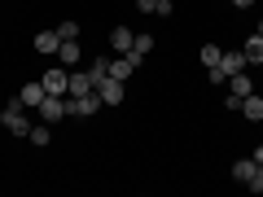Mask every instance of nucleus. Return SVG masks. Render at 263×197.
<instances>
[{
	"mask_svg": "<svg viewBox=\"0 0 263 197\" xmlns=\"http://www.w3.org/2000/svg\"><path fill=\"white\" fill-rule=\"evenodd\" d=\"M154 44H158V40H154V35H145V31H141L136 40H132V48H136L141 57H149V53H154Z\"/></svg>",
	"mask_w": 263,
	"mask_h": 197,
	"instance_id": "a211bd4d",
	"label": "nucleus"
},
{
	"mask_svg": "<svg viewBox=\"0 0 263 197\" xmlns=\"http://www.w3.org/2000/svg\"><path fill=\"white\" fill-rule=\"evenodd\" d=\"M241 53H246V66H263V35H259V31L241 44Z\"/></svg>",
	"mask_w": 263,
	"mask_h": 197,
	"instance_id": "f8f14e48",
	"label": "nucleus"
},
{
	"mask_svg": "<svg viewBox=\"0 0 263 197\" xmlns=\"http://www.w3.org/2000/svg\"><path fill=\"white\" fill-rule=\"evenodd\" d=\"M57 35H62V40H79V22H75V18H66L62 27H57Z\"/></svg>",
	"mask_w": 263,
	"mask_h": 197,
	"instance_id": "aec40b11",
	"label": "nucleus"
},
{
	"mask_svg": "<svg viewBox=\"0 0 263 197\" xmlns=\"http://www.w3.org/2000/svg\"><path fill=\"white\" fill-rule=\"evenodd\" d=\"M27 141L35 145V149H48V141H53V123H44V119H40L35 127H31V136H27Z\"/></svg>",
	"mask_w": 263,
	"mask_h": 197,
	"instance_id": "4468645a",
	"label": "nucleus"
},
{
	"mask_svg": "<svg viewBox=\"0 0 263 197\" xmlns=\"http://www.w3.org/2000/svg\"><path fill=\"white\" fill-rule=\"evenodd\" d=\"M132 27H114L110 31V53H132Z\"/></svg>",
	"mask_w": 263,
	"mask_h": 197,
	"instance_id": "ddd939ff",
	"label": "nucleus"
},
{
	"mask_svg": "<svg viewBox=\"0 0 263 197\" xmlns=\"http://www.w3.org/2000/svg\"><path fill=\"white\" fill-rule=\"evenodd\" d=\"M35 114H40V119H44V123H62L66 114H70V101H66V96H44Z\"/></svg>",
	"mask_w": 263,
	"mask_h": 197,
	"instance_id": "20e7f679",
	"label": "nucleus"
},
{
	"mask_svg": "<svg viewBox=\"0 0 263 197\" xmlns=\"http://www.w3.org/2000/svg\"><path fill=\"white\" fill-rule=\"evenodd\" d=\"M219 70H224V75L246 70V53H241V48H224V53H219Z\"/></svg>",
	"mask_w": 263,
	"mask_h": 197,
	"instance_id": "1a4fd4ad",
	"label": "nucleus"
},
{
	"mask_svg": "<svg viewBox=\"0 0 263 197\" xmlns=\"http://www.w3.org/2000/svg\"><path fill=\"white\" fill-rule=\"evenodd\" d=\"M228 92H233V96H250V92H254V84L246 79V70H237V75H228Z\"/></svg>",
	"mask_w": 263,
	"mask_h": 197,
	"instance_id": "dca6fc26",
	"label": "nucleus"
},
{
	"mask_svg": "<svg viewBox=\"0 0 263 197\" xmlns=\"http://www.w3.org/2000/svg\"><path fill=\"white\" fill-rule=\"evenodd\" d=\"M219 53H224L219 44H202V66H206V70H211V66H219Z\"/></svg>",
	"mask_w": 263,
	"mask_h": 197,
	"instance_id": "6ab92c4d",
	"label": "nucleus"
},
{
	"mask_svg": "<svg viewBox=\"0 0 263 197\" xmlns=\"http://www.w3.org/2000/svg\"><path fill=\"white\" fill-rule=\"evenodd\" d=\"M241 119H250V123H263V96L259 92H250V96H241Z\"/></svg>",
	"mask_w": 263,
	"mask_h": 197,
	"instance_id": "9d476101",
	"label": "nucleus"
},
{
	"mask_svg": "<svg viewBox=\"0 0 263 197\" xmlns=\"http://www.w3.org/2000/svg\"><path fill=\"white\" fill-rule=\"evenodd\" d=\"M66 101H70V119H92V114H101V96H97V92L66 96Z\"/></svg>",
	"mask_w": 263,
	"mask_h": 197,
	"instance_id": "f03ea898",
	"label": "nucleus"
},
{
	"mask_svg": "<svg viewBox=\"0 0 263 197\" xmlns=\"http://www.w3.org/2000/svg\"><path fill=\"white\" fill-rule=\"evenodd\" d=\"M250 5H254V0H233V9H250Z\"/></svg>",
	"mask_w": 263,
	"mask_h": 197,
	"instance_id": "4be33fe9",
	"label": "nucleus"
},
{
	"mask_svg": "<svg viewBox=\"0 0 263 197\" xmlns=\"http://www.w3.org/2000/svg\"><path fill=\"white\" fill-rule=\"evenodd\" d=\"M40 84H44V92H48V96H66L70 70H66V66H53V70H44V75H40Z\"/></svg>",
	"mask_w": 263,
	"mask_h": 197,
	"instance_id": "7ed1b4c3",
	"label": "nucleus"
},
{
	"mask_svg": "<svg viewBox=\"0 0 263 197\" xmlns=\"http://www.w3.org/2000/svg\"><path fill=\"white\" fill-rule=\"evenodd\" d=\"M250 158H254V162H263V145H259V149H254V153H250Z\"/></svg>",
	"mask_w": 263,
	"mask_h": 197,
	"instance_id": "5701e85b",
	"label": "nucleus"
},
{
	"mask_svg": "<svg viewBox=\"0 0 263 197\" xmlns=\"http://www.w3.org/2000/svg\"><path fill=\"white\" fill-rule=\"evenodd\" d=\"M31 44H35V53L53 57V53H57V44H62V35H57V27H53V31H40V35L31 40Z\"/></svg>",
	"mask_w": 263,
	"mask_h": 197,
	"instance_id": "9b49d317",
	"label": "nucleus"
},
{
	"mask_svg": "<svg viewBox=\"0 0 263 197\" xmlns=\"http://www.w3.org/2000/svg\"><path fill=\"white\" fill-rule=\"evenodd\" d=\"M141 5V13H154V18H167L171 13V0H136Z\"/></svg>",
	"mask_w": 263,
	"mask_h": 197,
	"instance_id": "f3484780",
	"label": "nucleus"
},
{
	"mask_svg": "<svg viewBox=\"0 0 263 197\" xmlns=\"http://www.w3.org/2000/svg\"><path fill=\"white\" fill-rule=\"evenodd\" d=\"M44 84H40V79H31V84H22V92H18V101L27 105V110H40V101H44Z\"/></svg>",
	"mask_w": 263,
	"mask_h": 197,
	"instance_id": "0eeeda50",
	"label": "nucleus"
},
{
	"mask_svg": "<svg viewBox=\"0 0 263 197\" xmlns=\"http://www.w3.org/2000/svg\"><path fill=\"white\" fill-rule=\"evenodd\" d=\"M0 123H5V127H9L13 136H31V127H35V123H31V110L18 101V96H13V101L5 105V110H0Z\"/></svg>",
	"mask_w": 263,
	"mask_h": 197,
	"instance_id": "f257e3e1",
	"label": "nucleus"
},
{
	"mask_svg": "<svg viewBox=\"0 0 263 197\" xmlns=\"http://www.w3.org/2000/svg\"><path fill=\"white\" fill-rule=\"evenodd\" d=\"M254 167H259L254 158H237V162H233V180H237V184H250V180H254Z\"/></svg>",
	"mask_w": 263,
	"mask_h": 197,
	"instance_id": "2eb2a0df",
	"label": "nucleus"
},
{
	"mask_svg": "<svg viewBox=\"0 0 263 197\" xmlns=\"http://www.w3.org/2000/svg\"><path fill=\"white\" fill-rule=\"evenodd\" d=\"M84 92H97V79H92V70H70V84H66V96H84Z\"/></svg>",
	"mask_w": 263,
	"mask_h": 197,
	"instance_id": "423d86ee",
	"label": "nucleus"
},
{
	"mask_svg": "<svg viewBox=\"0 0 263 197\" xmlns=\"http://www.w3.org/2000/svg\"><path fill=\"white\" fill-rule=\"evenodd\" d=\"M123 92H127V84H123V79H114V75H105L101 84H97V96H101V105H119V101H123Z\"/></svg>",
	"mask_w": 263,
	"mask_h": 197,
	"instance_id": "39448f33",
	"label": "nucleus"
},
{
	"mask_svg": "<svg viewBox=\"0 0 263 197\" xmlns=\"http://www.w3.org/2000/svg\"><path fill=\"white\" fill-rule=\"evenodd\" d=\"M246 188H250V193H263V162H259V167H254V180H250V184H246Z\"/></svg>",
	"mask_w": 263,
	"mask_h": 197,
	"instance_id": "412c9836",
	"label": "nucleus"
},
{
	"mask_svg": "<svg viewBox=\"0 0 263 197\" xmlns=\"http://www.w3.org/2000/svg\"><path fill=\"white\" fill-rule=\"evenodd\" d=\"M259 35H263V22H259Z\"/></svg>",
	"mask_w": 263,
	"mask_h": 197,
	"instance_id": "b1692460",
	"label": "nucleus"
},
{
	"mask_svg": "<svg viewBox=\"0 0 263 197\" xmlns=\"http://www.w3.org/2000/svg\"><path fill=\"white\" fill-rule=\"evenodd\" d=\"M57 57H62V66H66V70H75V66L84 62V48H79L75 40H62V44H57Z\"/></svg>",
	"mask_w": 263,
	"mask_h": 197,
	"instance_id": "6e6552de",
	"label": "nucleus"
}]
</instances>
